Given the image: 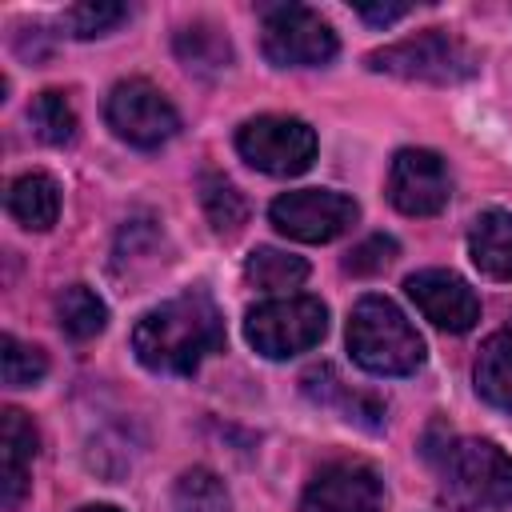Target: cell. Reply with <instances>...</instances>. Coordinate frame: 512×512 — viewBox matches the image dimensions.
<instances>
[{"mask_svg": "<svg viewBox=\"0 0 512 512\" xmlns=\"http://www.w3.org/2000/svg\"><path fill=\"white\" fill-rule=\"evenodd\" d=\"M200 204H204V212H208V224H212L216 232H224V236H232V232L244 224V216H248V204H244V196L236 192V184H228V180L216 176V172H208V176L200 180Z\"/></svg>", "mask_w": 512, "mask_h": 512, "instance_id": "7402d4cb", "label": "cell"}, {"mask_svg": "<svg viewBox=\"0 0 512 512\" xmlns=\"http://www.w3.org/2000/svg\"><path fill=\"white\" fill-rule=\"evenodd\" d=\"M228 492L208 468H192L172 488V512H224Z\"/></svg>", "mask_w": 512, "mask_h": 512, "instance_id": "603a6c76", "label": "cell"}, {"mask_svg": "<svg viewBox=\"0 0 512 512\" xmlns=\"http://www.w3.org/2000/svg\"><path fill=\"white\" fill-rule=\"evenodd\" d=\"M224 348V320L208 292H184L144 312L132 328V352L148 372L188 376Z\"/></svg>", "mask_w": 512, "mask_h": 512, "instance_id": "6da1fadb", "label": "cell"}, {"mask_svg": "<svg viewBox=\"0 0 512 512\" xmlns=\"http://www.w3.org/2000/svg\"><path fill=\"white\" fill-rule=\"evenodd\" d=\"M28 124H32V132H36L44 144H56V148H64V144L76 140V112H72L68 96L56 92V88H48V92H40V96L32 100Z\"/></svg>", "mask_w": 512, "mask_h": 512, "instance_id": "44dd1931", "label": "cell"}, {"mask_svg": "<svg viewBox=\"0 0 512 512\" xmlns=\"http://www.w3.org/2000/svg\"><path fill=\"white\" fill-rule=\"evenodd\" d=\"M120 20H128V8H124V4H112V0H84V4H72V8L64 12V28H68L76 40L104 36V32H112Z\"/></svg>", "mask_w": 512, "mask_h": 512, "instance_id": "d4e9b609", "label": "cell"}, {"mask_svg": "<svg viewBox=\"0 0 512 512\" xmlns=\"http://www.w3.org/2000/svg\"><path fill=\"white\" fill-rule=\"evenodd\" d=\"M368 68L400 76V80L456 84V80H468L476 72V56L460 36H452L444 28H428V32H416L408 40H396L388 48L368 52Z\"/></svg>", "mask_w": 512, "mask_h": 512, "instance_id": "277c9868", "label": "cell"}, {"mask_svg": "<svg viewBox=\"0 0 512 512\" xmlns=\"http://www.w3.org/2000/svg\"><path fill=\"white\" fill-rule=\"evenodd\" d=\"M80 512H120V508H112V504H84Z\"/></svg>", "mask_w": 512, "mask_h": 512, "instance_id": "83f0119b", "label": "cell"}, {"mask_svg": "<svg viewBox=\"0 0 512 512\" xmlns=\"http://www.w3.org/2000/svg\"><path fill=\"white\" fill-rule=\"evenodd\" d=\"M408 288V300L424 312V320H432L436 328L444 332H468L476 320H480V300L476 292L468 288V280H460L456 272L448 268H424V272H412L404 280Z\"/></svg>", "mask_w": 512, "mask_h": 512, "instance_id": "7c38bea8", "label": "cell"}, {"mask_svg": "<svg viewBox=\"0 0 512 512\" xmlns=\"http://www.w3.org/2000/svg\"><path fill=\"white\" fill-rule=\"evenodd\" d=\"M384 484L360 460H340L316 472L300 496V512H380Z\"/></svg>", "mask_w": 512, "mask_h": 512, "instance_id": "8fae6325", "label": "cell"}, {"mask_svg": "<svg viewBox=\"0 0 512 512\" xmlns=\"http://www.w3.org/2000/svg\"><path fill=\"white\" fill-rule=\"evenodd\" d=\"M236 152L268 176H300L316 160V132L296 116H256L240 124Z\"/></svg>", "mask_w": 512, "mask_h": 512, "instance_id": "8992f818", "label": "cell"}, {"mask_svg": "<svg viewBox=\"0 0 512 512\" xmlns=\"http://www.w3.org/2000/svg\"><path fill=\"white\" fill-rule=\"evenodd\" d=\"M476 392L500 412H512V332H492L476 356Z\"/></svg>", "mask_w": 512, "mask_h": 512, "instance_id": "e0dca14e", "label": "cell"}, {"mask_svg": "<svg viewBox=\"0 0 512 512\" xmlns=\"http://www.w3.org/2000/svg\"><path fill=\"white\" fill-rule=\"evenodd\" d=\"M348 352L364 372L408 376L424 364V340L388 296L356 300L348 316Z\"/></svg>", "mask_w": 512, "mask_h": 512, "instance_id": "3957f363", "label": "cell"}, {"mask_svg": "<svg viewBox=\"0 0 512 512\" xmlns=\"http://www.w3.org/2000/svg\"><path fill=\"white\" fill-rule=\"evenodd\" d=\"M104 116H108V128L136 144V148H160L164 140L176 136L180 128V112L172 108V100L148 84V80H120L112 92H108V104H104Z\"/></svg>", "mask_w": 512, "mask_h": 512, "instance_id": "ba28073f", "label": "cell"}, {"mask_svg": "<svg viewBox=\"0 0 512 512\" xmlns=\"http://www.w3.org/2000/svg\"><path fill=\"white\" fill-rule=\"evenodd\" d=\"M392 260H396V240H392V236H368L364 244H356V248L348 252L344 268H348L352 276H376V272H384Z\"/></svg>", "mask_w": 512, "mask_h": 512, "instance_id": "484cf974", "label": "cell"}, {"mask_svg": "<svg viewBox=\"0 0 512 512\" xmlns=\"http://www.w3.org/2000/svg\"><path fill=\"white\" fill-rule=\"evenodd\" d=\"M452 196L448 164L428 148H400L388 168V200L404 216H436Z\"/></svg>", "mask_w": 512, "mask_h": 512, "instance_id": "30bf717a", "label": "cell"}, {"mask_svg": "<svg viewBox=\"0 0 512 512\" xmlns=\"http://www.w3.org/2000/svg\"><path fill=\"white\" fill-rule=\"evenodd\" d=\"M440 496L456 512L512 508V456L492 440H456L440 452Z\"/></svg>", "mask_w": 512, "mask_h": 512, "instance_id": "7a4b0ae2", "label": "cell"}, {"mask_svg": "<svg viewBox=\"0 0 512 512\" xmlns=\"http://www.w3.org/2000/svg\"><path fill=\"white\" fill-rule=\"evenodd\" d=\"M0 368H4V384L8 388H28L48 372V356L36 344H24L16 336L0 340Z\"/></svg>", "mask_w": 512, "mask_h": 512, "instance_id": "cb8c5ba5", "label": "cell"}, {"mask_svg": "<svg viewBox=\"0 0 512 512\" xmlns=\"http://www.w3.org/2000/svg\"><path fill=\"white\" fill-rule=\"evenodd\" d=\"M244 276L248 284L264 288V292H288L296 284H304L308 276V260L304 256H292L284 248H256L244 264Z\"/></svg>", "mask_w": 512, "mask_h": 512, "instance_id": "d6986e66", "label": "cell"}, {"mask_svg": "<svg viewBox=\"0 0 512 512\" xmlns=\"http://www.w3.org/2000/svg\"><path fill=\"white\" fill-rule=\"evenodd\" d=\"M8 212L28 232H48L60 216V188L44 172H24L8 184Z\"/></svg>", "mask_w": 512, "mask_h": 512, "instance_id": "2e32d148", "label": "cell"}, {"mask_svg": "<svg viewBox=\"0 0 512 512\" xmlns=\"http://www.w3.org/2000/svg\"><path fill=\"white\" fill-rule=\"evenodd\" d=\"M276 232L292 236V240H304V244H328L336 236H344L360 208L352 196L344 192H332V188H300V192H284L272 200L268 208Z\"/></svg>", "mask_w": 512, "mask_h": 512, "instance_id": "9c48e42d", "label": "cell"}, {"mask_svg": "<svg viewBox=\"0 0 512 512\" xmlns=\"http://www.w3.org/2000/svg\"><path fill=\"white\" fill-rule=\"evenodd\" d=\"M260 48L276 68H316L336 56V32L304 4H280L264 12Z\"/></svg>", "mask_w": 512, "mask_h": 512, "instance_id": "52a82bcc", "label": "cell"}, {"mask_svg": "<svg viewBox=\"0 0 512 512\" xmlns=\"http://www.w3.org/2000/svg\"><path fill=\"white\" fill-rule=\"evenodd\" d=\"M304 392L316 404H340V416L352 420V424H360V428H368V432L384 428V404L376 396H368V392H348V384L328 364L304 372Z\"/></svg>", "mask_w": 512, "mask_h": 512, "instance_id": "9a60e30c", "label": "cell"}, {"mask_svg": "<svg viewBox=\"0 0 512 512\" xmlns=\"http://www.w3.org/2000/svg\"><path fill=\"white\" fill-rule=\"evenodd\" d=\"M472 264L492 280H512V212H480L468 232Z\"/></svg>", "mask_w": 512, "mask_h": 512, "instance_id": "5bb4252c", "label": "cell"}, {"mask_svg": "<svg viewBox=\"0 0 512 512\" xmlns=\"http://www.w3.org/2000/svg\"><path fill=\"white\" fill-rule=\"evenodd\" d=\"M328 332V308L316 296H276L256 304L244 316L248 344L268 360H288L296 352H308Z\"/></svg>", "mask_w": 512, "mask_h": 512, "instance_id": "5b68a950", "label": "cell"}, {"mask_svg": "<svg viewBox=\"0 0 512 512\" xmlns=\"http://www.w3.org/2000/svg\"><path fill=\"white\" fill-rule=\"evenodd\" d=\"M176 56L184 60L188 72H220L232 56L224 32H216L212 24H188L176 36Z\"/></svg>", "mask_w": 512, "mask_h": 512, "instance_id": "ffe728a7", "label": "cell"}, {"mask_svg": "<svg viewBox=\"0 0 512 512\" xmlns=\"http://www.w3.org/2000/svg\"><path fill=\"white\" fill-rule=\"evenodd\" d=\"M408 12H412L408 4H356V16H364L368 24H396Z\"/></svg>", "mask_w": 512, "mask_h": 512, "instance_id": "4316f807", "label": "cell"}, {"mask_svg": "<svg viewBox=\"0 0 512 512\" xmlns=\"http://www.w3.org/2000/svg\"><path fill=\"white\" fill-rule=\"evenodd\" d=\"M36 456V428L20 408H4L0 420V500L16 508L28 492V472Z\"/></svg>", "mask_w": 512, "mask_h": 512, "instance_id": "4fadbf2b", "label": "cell"}, {"mask_svg": "<svg viewBox=\"0 0 512 512\" xmlns=\"http://www.w3.org/2000/svg\"><path fill=\"white\" fill-rule=\"evenodd\" d=\"M56 320L72 340H92L96 332H104L108 308L88 284H68L56 300Z\"/></svg>", "mask_w": 512, "mask_h": 512, "instance_id": "ac0fdd59", "label": "cell"}]
</instances>
